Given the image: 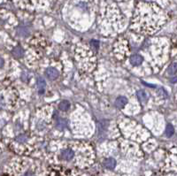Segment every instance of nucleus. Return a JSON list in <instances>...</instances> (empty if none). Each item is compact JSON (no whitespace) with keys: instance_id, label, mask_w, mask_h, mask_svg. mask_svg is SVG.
Instances as JSON below:
<instances>
[{"instance_id":"obj_5","label":"nucleus","mask_w":177,"mask_h":176,"mask_svg":"<svg viewBox=\"0 0 177 176\" xmlns=\"http://www.w3.org/2000/svg\"><path fill=\"white\" fill-rule=\"evenodd\" d=\"M128 103V100H127V98L124 97V96H120L118 97L116 101H115V105L118 107V108H123Z\"/></svg>"},{"instance_id":"obj_15","label":"nucleus","mask_w":177,"mask_h":176,"mask_svg":"<svg viewBox=\"0 0 177 176\" xmlns=\"http://www.w3.org/2000/svg\"><path fill=\"white\" fill-rule=\"evenodd\" d=\"M4 59H2V58H0V68H1L2 67H3V65H4Z\"/></svg>"},{"instance_id":"obj_1","label":"nucleus","mask_w":177,"mask_h":176,"mask_svg":"<svg viewBox=\"0 0 177 176\" xmlns=\"http://www.w3.org/2000/svg\"><path fill=\"white\" fill-rule=\"evenodd\" d=\"M48 176H80L78 173L66 167H54L49 171Z\"/></svg>"},{"instance_id":"obj_8","label":"nucleus","mask_w":177,"mask_h":176,"mask_svg":"<svg viewBox=\"0 0 177 176\" xmlns=\"http://www.w3.org/2000/svg\"><path fill=\"white\" fill-rule=\"evenodd\" d=\"M23 173H20L17 176H36V173L33 170H28L25 167H22Z\"/></svg>"},{"instance_id":"obj_6","label":"nucleus","mask_w":177,"mask_h":176,"mask_svg":"<svg viewBox=\"0 0 177 176\" xmlns=\"http://www.w3.org/2000/svg\"><path fill=\"white\" fill-rule=\"evenodd\" d=\"M45 86H46V82L43 78L39 77L37 79V88H38V90L40 94H43L44 92V89H45Z\"/></svg>"},{"instance_id":"obj_9","label":"nucleus","mask_w":177,"mask_h":176,"mask_svg":"<svg viewBox=\"0 0 177 176\" xmlns=\"http://www.w3.org/2000/svg\"><path fill=\"white\" fill-rule=\"evenodd\" d=\"M70 107V104L68 101H62L59 105V110H61V111H68V108Z\"/></svg>"},{"instance_id":"obj_7","label":"nucleus","mask_w":177,"mask_h":176,"mask_svg":"<svg viewBox=\"0 0 177 176\" xmlns=\"http://www.w3.org/2000/svg\"><path fill=\"white\" fill-rule=\"evenodd\" d=\"M137 96V98L138 100L141 102V103H146L147 102V95L145 91L143 90H139L136 94Z\"/></svg>"},{"instance_id":"obj_10","label":"nucleus","mask_w":177,"mask_h":176,"mask_svg":"<svg viewBox=\"0 0 177 176\" xmlns=\"http://www.w3.org/2000/svg\"><path fill=\"white\" fill-rule=\"evenodd\" d=\"M13 53H14V55L16 58H21L22 54H23V51H22L21 48L16 47V48L13 51Z\"/></svg>"},{"instance_id":"obj_14","label":"nucleus","mask_w":177,"mask_h":176,"mask_svg":"<svg viewBox=\"0 0 177 176\" xmlns=\"http://www.w3.org/2000/svg\"><path fill=\"white\" fill-rule=\"evenodd\" d=\"M91 45H92V47H96V50H97V49H98V46H99L98 42H97V41H92V42H91Z\"/></svg>"},{"instance_id":"obj_4","label":"nucleus","mask_w":177,"mask_h":176,"mask_svg":"<svg viewBox=\"0 0 177 176\" xmlns=\"http://www.w3.org/2000/svg\"><path fill=\"white\" fill-rule=\"evenodd\" d=\"M130 63L133 65H139L143 63V58L138 54H135V55H133V56H131Z\"/></svg>"},{"instance_id":"obj_12","label":"nucleus","mask_w":177,"mask_h":176,"mask_svg":"<svg viewBox=\"0 0 177 176\" xmlns=\"http://www.w3.org/2000/svg\"><path fill=\"white\" fill-rule=\"evenodd\" d=\"M27 140H28V137H27V136H25V135H20V136H19L16 137V141L19 142H26Z\"/></svg>"},{"instance_id":"obj_2","label":"nucleus","mask_w":177,"mask_h":176,"mask_svg":"<svg viewBox=\"0 0 177 176\" xmlns=\"http://www.w3.org/2000/svg\"><path fill=\"white\" fill-rule=\"evenodd\" d=\"M103 166L106 168V169H111L113 170L116 167V160L113 158H105L103 161Z\"/></svg>"},{"instance_id":"obj_13","label":"nucleus","mask_w":177,"mask_h":176,"mask_svg":"<svg viewBox=\"0 0 177 176\" xmlns=\"http://www.w3.org/2000/svg\"><path fill=\"white\" fill-rule=\"evenodd\" d=\"M175 72H176V65L174 64V65H172L171 67H169V69H168V74H171V75H174V74H175Z\"/></svg>"},{"instance_id":"obj_3","label":"nucleus","mask_w":177,"mask_h":176,"mask_svg":"<svg viewBox=\"0 0 177 176\" xmlns=\"http://www.w3.org/2000/svg\"><path fill=\"white\" fill-rule=\"evenodd\" d=\"M59 74L58 70L55 69V68L50 67L46 70V76L50 80H56L59 77Z\"/></svg>"},{"instance_id":"obj_11","label":"nucleus","mask_w":177,"mask_h":176,"mask_svg":"<svg viewBox=\"0 0 177 176\" xmlns=\"http://www.w3.org/2000/svg\"><path fill=\"white\" fill-rule=\"evenodd\" d=\"M173 134H174V128L171 125H168L167 127V128H166V135H167L168 137H170L173 136Z\"/></svg>"}]
</instances>
